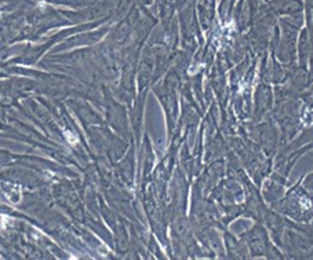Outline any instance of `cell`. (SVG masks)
I'll list each match as a JSON object with an SVG mask.
<instances>
[{
	"label": "cell",
	"mask_w": 313,
	"mask_h": 260,
	"mask_svg": "<svg viewBox=\"0 0 313 260\" xmlns=\"http://www.w3.org/2000/svg\"><path fill=\"white\" fill-rule=\"evenodd\" d=\"M244 239H246L247 246L250 249V253L252 256H263V254H266L269 239L268 234L263 230V227L254 226L250 231H247V234L244 235Z\"/></svg>",
	"instance_id": "1"
}]
</instances>
